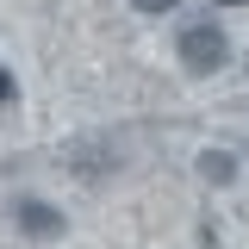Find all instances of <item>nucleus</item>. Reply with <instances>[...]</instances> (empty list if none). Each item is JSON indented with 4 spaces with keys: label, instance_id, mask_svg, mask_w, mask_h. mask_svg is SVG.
<instances>
[{
    "label": "nucleus",
    "instance_id": "nucleus-1",
    "mask_svg": "<svg viewBox=\"0 0 249 249\" xmlns=\"http://www.w3.org/2000/svg\"><path fill=\"white\" fill-rule=\"evenodd\" d=\"M231 56V44H224V25H187L181 31V62L193 75H218Z\"/></svg>",
    "mask_w": 249,
    "mask_h": 249
},
{
    "label": "nucleus",
    "instance_id": "nucleus-2",
    "mask_svg": "<svg viewBox=\"0 0 249 249\" xmlns=\"http://www.w3.org/2000/svg\"><path fill=\"white\" fill-rule=\"evenodd\" d=\"M19 224H25V237H62V212L44 199H19Z\"/></svg>",
    "mask_w": 249,
    "mask_h": 249
},
{
    "label": "nucleus",
    "instance_id": "nucleus-3",
    "mask_svg": "<svg viewBox=\"0 0 249 249\" xmlns=\"http://www.w3.org/2000/svg\"><path fill=\"white\" fill-rule=\"evenodd\" d=\"M199 175H206L212 187L237 181V156H224V150H206V156H199Z\"/></svg>",
    "mask_w": 249,
    "mask_h": 249
},
{
    "label": "nucleus",
    "instance_id": "nucleus-4",
    "mask_svg": "<svg viewBox=\"0 0 249 249\" xmlns=\"http://www.w3.org/2000/svg\"><path fill=\"white\" fill-rule=\"evenodd\" d=\"M181 0H137V13H175Z\"/></svg>",
    "mask_w": 249,
    "mask_h": 249
},
{
    "label": "nucleus",
    "instance_id": "nucleus-5",
    "mask_svg": "<svg viewBox=\"0 0 249 249\" xmlns=\"http://www.w3.org/2000/svg\"><path fill=\"white\" fill-rule=\"evenodd\" d=\"M13 93H19V81H13V69H0V106H6Z\"/></svg>",
    "mask_w": 249,
    "mask_h": 249
},
{
    "label": "nucleus",
    "instance_id": "nucleus-6",
    "mask_svg": "<svg viewBox=\"0 0 249 249\" xmlns=\"http://www.w3.org/2000/svg\"><path fill=\"white\" fill-rule=\"evenodd\" d=\"M218 6H243V0H218Z\"/></svg>",
    "mask_w": 249,
    "mask_h": 249
}]
</instances>
